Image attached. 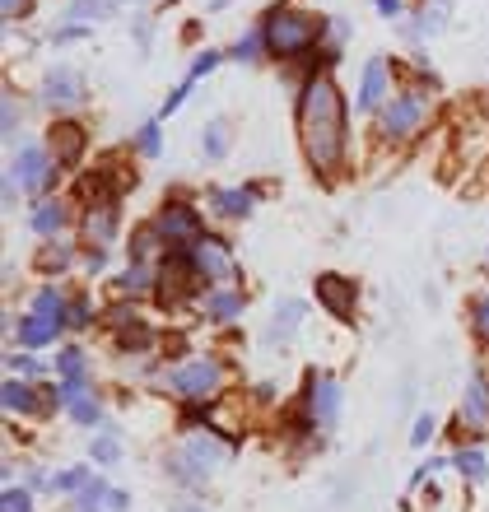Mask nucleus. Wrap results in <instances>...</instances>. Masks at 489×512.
I'll list each match as a JSON object with an SVG mask.
<instances>
[{
  "mask_svg": "<svg viewBox=\"0 0 489 512\" xmlns=\"http://www.w3.org/2000/svg\"><path fill=\"white\" fill-rule=\"evenodd\" d=\"M299 140L303 154L322 177H331L345 159V98H340L336 80L326 75H308L299 94Z\"/></svg>",
  "mask_w": 489,
  "mask_h": 512,
  "instance_id": "f257e3e1",
  "label": "nucleus"
},
{
  "mask_svg": "<svg viewBox=\"0 0 489 512\" xmlns=\"http://www.w3.org/2000/svg\"><path fill=\"white\" fill-rule=\"evenodd\" d=\"M261 38H266V52L271 56H299L317 42V19L308 10H289V5H275L261 24Z\"/></svg>",
  "mask_w": 489,
  "mask_h": 512,
  "instance_id": "f03ea898",
  "label": "nucleus"
},
{
  "mask_svg": "<svg viewBox=\"0 0 489 512\" xmlns=\"http://www.w3.org/2000/svg\"><path fill=\"white\" fill-rule=\"evenodd\" d=\"M61 326H70V303L61 298V289H38L28 317L19 322V345L24 350H47L61 336Z\"/></svg>",
  "mask_w": 489,
  "mask_h": 512,
  "instance_id": "7ed1b4c3",
  "label": "nucleus"
},
{
  "mask_svg": "<svg viewBox=\"0 0 489 512\" xmlns=\"http://www.w3.org/2000/svg\"><path fill=\"white\" fill-rule=\"evenodd\" d=\"M219 457H224V443L187 438V443L168 457V471H173V480H182V485H205V480H210V466H215Z\"/></svg>",
  "mask_w": 489,
  "mask_h": 512,
  "instance_id": "20e7f679",
  "label": "nucleus"
},
{
  "mask_svg": "<svg viewBox=\"0 0 489 512\" xmlns=\"http://www.w3.org/2000/svg\"><path fill=\"white\" fill-rule=\"evenodd\" d=\"M219 382H224L219 359H182V364L168 373V387H173L177 396H187V401H205L210 391H219Z\"/></svg>",
  "mask_w": 489,
  "mask_h": 512,
  "instance_id": "39448f33",
  "label": "nucleus"
},
{
  "mask_svg": "<svg viewBox=\"0 0 489 512\" xmlns=\"http://www.w3.org/2000/svg\"><path fill=\"white\" fill-rule=\"evenodd\" d=\"M378 117H382V135H387V140H410V135L424 126V117H429V98L410 89V94L392 98Z\"/></svg>",
  "mask_w": 489,
  "mask_h": 512,
  "instance_id": "423d86ee",
  "label": "nucleus"
},
{
  "mask_svg": "<svg viewBox=\"0 0 489 512\" xmlns=\"http://www.w3.org/2000/svg\"><path fill=\"white\" fill-rule=\"evenodd\" d=\"M154 233H159V243L182 252V247L201 243V215H196L191 205H163L159 219H154Z\"/></svg>",
  "mask_w": 489,
  "mask_h": 512,
  "instance_id": "0eeeda50",
  "label": "nucleus"
},
{
  "mask_svg": "<svg viewBox=\"0 0 489 512\" xmlns=\"http://www.w3.org/2000/svg\"><path fill=\"white\" fill-rule=\"evenodd\" d=\"M10 187L14 191H42V187H52V154H47L42 145H24L19 154H14Z\"/></svg>",
  "mask_w": 489,
  "mask_h": 512,
  "instance_id": "6e6552de",
  "label": "nucleus"
},
{
  "mask_svg": "<svg viewBox=\"0 0 489 512\" xmlns=\"http://www.w3.org/2000/svg\"><path fill=\"white\" fill-rule=\"evenodd\" d=\"M182 256H187V266L196 270V280H224L233 266L229 243H219V238H201V243L182 247Z\"/></svg>",
  "mask_w": 489,
  "mask_h": 512,
  "instance_id": "1a4fd4ad",
  "label": "nucleus"
},
{
  "mask_svg": "<svg viewBox=\"0 0 489 512\" xmlns=\"http://www.w3.org/2000/svg\"><path fill=\"white\" fill-rule=\"evenodd\" d=\"M80 94H84V80H80V70H70V66H52L38 84V98L47 108H75Z\"/></svg>",
  "mask_w": 489,
  "mask_h": 512,
  "instance_id": "9d476101",
  "label": "nucleus"
},
{
  "mask_svg": "<svg viewBox=\"0 0 489 512\" xmlns=\"http://www.w3.org/2000/svg\"><path fill=\"white\" fill-rule=\"evenodd\" d=\"M317 298L326 303V312H336L340 322H354V308H359V289L345 275H322L317 280Z\"/></svg>",
  "mask_w": 489,
  "mask_h": 512,
  "instance_id": "9b49d317",
  "label": "nucleus"
},
{
  "mask_svg": "<svg viewBox=\"0 0 489 512\" xmlns=\"http://www.w3.org/2000/svg\"><path fill=\"white\" fill-rule=\"evenodd\" d=\"M387 84H392V70H387L382 56H373V61L364 66V75H359V108L364 112L387 108Z\"/></svg>",
  "mask_w": 489,
  "mask_h": 512,
  "instance_id": "f8f14e48",
  "label": "nucleus"
},
{
  "mask_svg": "<svg viewBox=\"0 0 489 512\" xmlns=\"http://www.w3.org/2000/svg\"><path fill=\"white\" fill-rule=\"evenodd\" d=\"M340 415V382L336 378H313L308 382V419L317 424H336Z\"/></svg>",
  "mask_w": 489,
  "mask_h": 512,
  "instance_id": "ddd939ff",
  "label": "nucleus"
},
{
  "mask_svg": "<svg viewBox=\"0 0 489 512\" xmlns=\"http://www.w3.org/2000/svg\"><path fill=\"white\" fill-rule=\"evenodd\" d=\"M75 508L80 512H126L131 508V499H126L122 489H112L108 480H94L84 494H75Z\"/></svg>",
  "mask_w": 489,
  "mask_h": 512,
  "instance_id": "4468645a",
  "label": "nucleus"
},
{
  "mask_svg": "<svg viewBox=\"0 0 489 512\" xmlns=\"http://www.w3.org/2000/svg\"><path fill=\"white\" fill-rule=\"evenodd\" d=\"M462 424H466V429H476V433L489 429V382H485V378H471V382H466Z\"/></svg>",
  "mask_w": 489,
  "mask_h": 512,
  "instance_id": "2eb2a0df",
  "label": "nucleus"
},
{
  "mask_svg": "<svg viewBox=\"0 0 489 512\" xmlns=\"http://www.w3.org/2000/svg\"><path fill=\"white\" fill-rule=\"evenodd\" d=\"M61 401H66V410H70L75 424H98V415H103L98 396L84 387V382H66V387H61Z\"/></svg>",
  "mask_w": 489,
  "mask_h": 512,
  "instance_id": "dca6fc26",
  "label": "nucleus"
},
{
  "mask_svg": "<svg viewBox=\"0 0 489 512\" xmlns=\"http://www.w3.org/2000/svg\"><path fill=\"white\" fill-rule=\"evenodd\" d=\"M215 66H219V52H201V56H196V61H191V70H187V80L177 84V89H173V98L163 103V117H168V112H177V108H182V103H187V94H191V89H196V84H201V80H205V75H210V70H215Z\"/></svg>",
  "mask_w": 489,
  "mask_h": 512,
  "instance_id": "f3484780",
  "label": "nucleus"
},
{
  "mask_svg": "<svg viewBox=\"0 0 489 512\" xmlns=\"http://www.w3.org/2000/svg\"><path fill=\"white\" fill-rule=\"evenodd\" d=\"M84 233H89V243H94V247L112 243V238H117V205H112V201H98L94 210L84 215Z\"/></svg>",
  "mask_w": 489,
  "mask_h": 512,
  "instance_id": "a211bd4d",
  "label": "nucleus"
},
{
  "mask_svg": "<svg viewBox=\"0 0 489 512\" xmlns=\"http://www.w3.org/2000/svg\"><path fill=\"white\" fill-rule=\"evenodd\" d=\"M299 322H303V303L299 298H285V303H280V308H275V326H271V345H285L289 336H294V331H299Z\"/></svg>",
  "mask_w": 489,
  "mask_h": 512,
  "instance_id": "6ab92c4d",
  "label": "nucleus"
},
{
  "mask_svg": "<svg viewBox=\"0 0 489 512\" xmlns=\"http://www.w3.org/2000/svg\"><path fill=\"white\" fill-rule=\"evenodd\" d=\"M52 149H56V159H61V163H75L84 154V131L75 122L52 126Z\"/></svg>",
  "mask_w": 489,
  "mask_h": 512,
  "instance_id": "aec40b11",
  "label": "nucleus"
},
{
  "mask_svg": "<svg viewBox=\"0 0 489 512\" xmlns=\"http://www.w3.org/2000/svg\"><path fill=\"white\" fill-rule=\"evenodd\" d=\"M0 405L14 410V415H28V410H38V387H28V382H5L0 387Z\"/></svg>",
  "mask_w": 489,
  "mask_h": 512,
  "instance_id": "412c9836",
  "label": "nucleus"
},
{
  "mask_svg": "<svg viewBox=\"0 0 489 512\" xmlns=\"http://www.w3.org/2000/svg\"><path fill=\"white\" fill-rule=\"evenodd\" d=\"M205 312H210L215 322H233V317L243 312V294H238V289H210V298H205Z\"/></svg>",
  "mask_w": 489,
  "mask_h": 512,
  "instance_id": "4be33fe9",
  "label": "nucleus"
},
{
  "mask_svg": "<svg viewBox=\"0 0 489 512\" xmlns=\"http://www.w3.org/2000/svg\"><path fill=\"white\" fill-rule=\"evenodd\" d=\"M215 210L229 219H247L252 215V191H238V187H219L215 191Z\"/></svg>",
  "mask_w": 489,
  "mask_h": 512,
  "instance_id": "5701e85b",
  "label": "nucleus"
},
{
  "mask_svg": "<svg viewBox=\"0 0 489 512\" xmlns=\"http://www.w3.org/2000/svg\"><path fill=\"white\" fill-rule=\"evenodd\" d=\"M452 466L462 471V480H471V485H480L489 475V457H485V447H462L457 457H452Z\"/></svg>",
  "mask_w": 489,
  "mask_h": 512,
  "instance_id": "b1692460",
  "label": "nucleus"
},
{
  "mask_svg": "<svg viewBox=\"0 0 489 512\" xmlns=\"http://www.w3.org/2000/svg\"><path fill=\"white\" fill-rule=\"evenodd\" d=\"M117 289L131 294V298H140V294H150V289H159V275H154L150 266H131L126 275H117Z\"/></svg>",
  "mask_w": 489,
  "mask_h": 512,
  "instance_id": "393cba45",
  "label": "nucleus"
},
{
  "mask_svg": "<svg viewBox=\"0 0 489 512\" xmlns=\"http://www.w3.org/2000/svg\"><path fill=\"white\" fill-rule=\"evenodd\" d=\"M33 229L38 233H61L66 229V205L61 201H38L33 205Z\"/></svg>",
  "mask_w": 489,
  "mask_h": 512,
  "instance_id": "a878e982",
  "label": "nucleus"
},
{
  "mask_svg": "<svg viewBox=\"0 0 489 512\" xmlns=\"http://www.w3.org/2000/svg\"><path fill=\"white\" fill-rule=\"evenodd\" d=\"M229 154V122L205 126V159H224Z\"/></svg>",
  "mask_w": 489,
  "mask_h": 512,
  "instance_id": "bb28decb",
  "label": "nucleus"
},
{
  "mask_svg": "<svg viewBox=\"0 0 489 512\" xmlns=\"http://www.w3.org/2000/svg\"><path fill=\"white\" fill-rule=\"evenodd\" d=\"M117 10V0H70L66 14L70 19H98V14H112Z\"/></svg>",
  "mask_w": 489,
  "mask_h": 512,
  "instance_id": "cd10ccee",
  "label": "nucleus"
},
{
  "mask_svg": "<svg viewBox=\"0 0 489 512\" xmlns=\"http://www.w3.org/2000/svg\"><path fill=\"white\" fill-rule=\"evenodd\" d=\"M136 149L140 154H150V159H159L163 154V131H159V122H145L136 131Z\"/></svg>",
  "mask_w": 489,
  "mask_h": 512,
  "instance_id": "c85d7f7f",
  "label": "nucleus"
},
{
  "mask_svg": "<svg viewBox=\"0 0 489 512\" xmlns=\"http://www.w3.org/2000/svg\"><path fill=\"white\" fill-rule=\"evenodd\" d=\"M56 368H61V378L66 382H84V354L80 350H61Z\"/></svg>",
  "mask_w": 489,
  "mask_h": 512,
  "instance_id": "c756f323",
  "label": "nucleus"
},
{
  "mask_svg": "<svg viewBox=\"0 0 489 512\" xmlns=\"http://www.w3.org/2000/svg\"><path fill=\"white\" fill-rule=\"evenodd\" d=\"M0 512H33V494L28 489H5L0 494Z\"/></svg>",
  "mask_w": 489,
  "mask_h": 512,
  "instance_id": "7c9ffc66",
  "label": "nucleus"
},
{
  "mask_svg": "<svg viewBox=\"0 0 489 512\" xmlns=\"http://www.w3.org/2000/svg\"><path fill=\"white\" fill-rule=\"evenodd\" d=\"M117 457H122L117 433H103V438H94V461H117Z\"/></svg>",
  "mask_w": 489,
  "mask_h": 512,
  "instance_id": "2f4dec72",
  "label": "nucleus"
},
{
  "mask_svg": "<svg viewBox=\"0 0 489 512\" xmlns=\"http://www.w3.org/2000/svg\"><path fill=\"white\" fill-rule=\"evenodd\" d=\"M434 429H438V419H434V415H420V419H415V433H410V443H415V447H429V443H434Z\"/></svg>",
  "mask_w": 489,
  "mask_h": 512,
  "instance_id": "473e14b6",
  "label": "nucleus"
},
{
  "mask_svg": "<svg viewBox=\"0 0 489 512\" xmlns=\"http://www.w3.org/2000/svg\"><path fill=\"white\" fill-rule=\"evenodd\" d=\"M261 28H252V33H247L243 42H238V47H233V56H238V61H257V52H261Z\"/></svg>",
  "mask_w": 489,
  "mask_h": 512,
  "instance_id": "72a5a7b5",
  "label": "nucleus"
},
{
  "mask_svg": "<svg viewBox=\"0 0 489 512\" xmlns=\"http://www.w3.org/2000/svg\"><path fill=\"white\" fill-rule=\"evenodd\" d=\"M28 5H33V0H0V19H5V24H14L19 14H28Z\"/></svg>",
  "mask_w": 489,
  "mask_h": 512,
  "instance_id": "f704fd0d",
  "label": "nucleus"
},
{
  "mask_svg": "<svg viewBox=\"0 0 489 512\" xmlns=\"http://www.w3.org/2000/svg\"><path fill=\"white\" fill-rule=\"evenodd\" d=\"M10 368H14V373H28V378H33V373H38V378H42V364H38V359H33V354H14V359H10Z\"/></svg>",
  "mask_w": 489,
  "mask_h": 512,
  "instance_id": "c9c22d12",
  "label": "nucleus"
},
{
  "mask_svg": "<svg viewBox=\"0 0 489 512\" xmlns=\"http://www.w3.org/2000/svg\"><path fill=\"white\" fill-rule=\"evenodd\" d=\"M476 331L489 340V298H476Z\"/></svg>",
  "mask_w": 489,
  "mask_h": 512,
  "instance_id": "e433bc0d",
  "label": "nucleus"
},
{
  "mask_svg": "<svg viewBox=\"0 0 489 512\" xmlns=\"http://www.w3.org/2000/svg\"><path fill=\"white\" fill-rule=\"evenodd\" d=\"M89 312H94V308H89V298H75V303H70V322L84 326V322H89Z\"/></svg>",
  "mask_w": 489,
  "mask_h": 512,
  "instance_id": "4c0bfd02",
  "label": "nucleus"
},
{
  "mask_svg": "<svg viewBox=\"0 0 489 512\" xmlns=\"http://www.w3.org/2000/svg\"><path fill=\"white\" fill-rule=\"evenodd\" d=\"M401 5H406V0H378V14H387V19H396V14H401Z\"/></svg>",
  "mask_w": 489,
  "mask_h": 512,
  "instance_id": "58836bf2",
  "label": "nucleus"
},
{
  "mask_svg": "<svg viewBox=\"0 0 489 512\" xmlns=\"http://www.w3.org/2000/svg\"><path fill=\"white\" fill-rule=\"evenodd\" d=\"M177 512H205V508H177Z\"/></svg>",
  "mask_w": 489,
  "mask_h": 512,
  "instance_id": "ea45409f",
  "label": "nucleus"
}]
</instances>
